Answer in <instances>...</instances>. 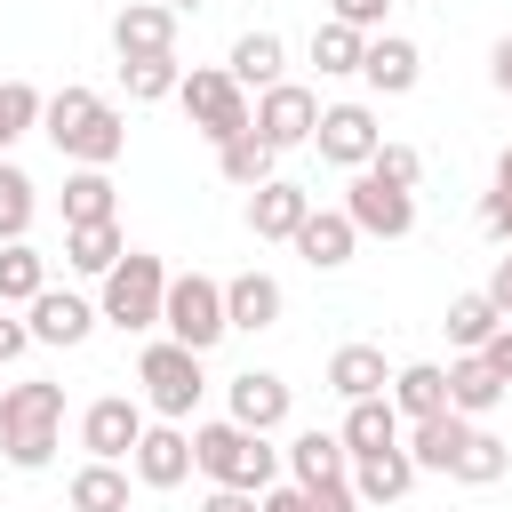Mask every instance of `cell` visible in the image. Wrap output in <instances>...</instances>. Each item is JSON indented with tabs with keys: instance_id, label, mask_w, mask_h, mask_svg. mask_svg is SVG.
I'll use <instances>...</instances> for the list:
<instances>
[{
	"instance_id": "24",
	"label": "cell",
	"mask_w": 512,
	"mask_h": 512,
	"mask_svg": "<svg viewBox=\"0 0 512 512\" xmlns=\"http://www.w3.org/2000/svg\"><path fill=\"white\" fill-rule=\"evenodd\" d=\"M464 440H472V424H464L456 408H448V416H424V424L408 432V464H416V472H456Z\"/></svg>"
},
{
	"instance_id": "40",
	"label": "cell",
	"mask_w": 512,
	"mask_h": 512,
	"mask_svg": "<svg viewBox=\"0 0 512 512\" xmlns=\"http://www.w3.org/2000/svg\"><path fill=\"white\" fill-rule=\"evenodd\" d=\"M256 512H320V496H312V488H296V480H288V488L272 480V488L256 496Z\"/></svg>"
},
{
	"instance_id": "35",
	"label": "cell",
	"mask_w": 512,
	"mask_h": 512,
	"mask_svg": "<svg viewBox=\"0 0 512 512\" xmlns=\"http://www.w3.org/2000/svg\"><path fill=\"white\" fill-rule=\"evenodd\" d=\"M32 208H40V192H32V176H24V168H8V160H0V248H8V240H24V232H32Z\"/></svg>"
},
{
	"instance_id": "30",
	"label": "cell",
	"mask_w": 512,
	"mask_h": 512,
	"mask_svg": "<svg viewBox=\"0 0 512 512\" xmlns=\"http://www.w3.org/2000/svg\"><path fill=\"white\" fill-rule=\"evenodd\" d=\"M72 224H112V176L104 168H72L64 176V232Z\"/></svg>"
},
{
	"instance_id": "21",
	"label": "cell",
	"mask_w": 512,
	"mask_h": 512,
	"mask_svg": "<svg viewBox=\"0 0 512 512\" xmlns=\"http://www.w3.org/2000/svg\"><path fill=\"white\" fill-rule=\"evenodd\" d=\"M280 304H288V296H280L272 272H240V280H224V328H248V336H256V328L280 320Z\"/></svg>"
},
{
	"instance_id": "32",
	"label": "cell",
	"mask_w": 512,
	"mask_h": 512,
	"mask_svg": "<svg viewBox=\"0 0 512 512\" xmlns=\"http://www.w3.org/2000/svg\"><path fill=\"white\" fill-rule=\"evenodd\" d=\"M64 504H72V512H128V472H120V464H80Z\"/></svg>"
},
{
	"instance_id": "9",
	"label": "cell",
	"mask_w": 512,
	"mask_h": 512,
	"mask_svg": "<svg viewBox=\"0 0 512 512\" xmlns=\"http://www.w3.org/2000/svg\"><path fill=\"white\" fill-rule=\"evenodd\" d=\"M344 216H352V232H376V240H408L416 232V192H400V184H384V176H352V192H344Z\"/></svg>"
},
{
	"instance_id": "11",
	"label": "cell",
	"mask_w": 512,
	"mask_h": 512,
	"mask_svg": "<svg viewBox=\"0 0 512 512\" xmlns=\"http://www.w3.org/2000/svg\"><path fill=\"white\" fill-rule=\"evenodd\" d=\"M136 440H144V408H136V400H120V392L88 400V416H80V448H88V464H120Z\"/></svg>"
},
{
	"instance_id": "12",
	"label": "cell",
	"mask_w": 512,
	"mask_h": 512,
	"mask_svg": "<svg viewBox=\"0 0 512 512\" xmlns=\"http://www.w3.org/2000/svg\"><path fill=\"white\" fill-rule=\"evenodd\" d=\"M128 464H136L144 488H184L192 480V432L184 424H144V440L128 448Z\"/></svg>"
},
{
	"instance_id": "42",
	"label": "cell",
	"mask_w": 512,
	"mask_h": 512,
	"mask_svg": "<svg viewBox=\"0 0 512 512\" xmlns=\"http://www.w3.org/2000/svg\"><path fill=\"white\" fill-rule=\"evenodd\" d=\"M480 360H488V368H496V376L512 384V320H504V328H496V336L480 344Z\"/></svg>"
},
{
	"instance_id": "44",
	"label": "cell",
	"mask_w": 512,
	"mask_h": 512,
	"mask_svg": "<svg viewBox=\"0 0 512 512\" xmlns=\"http://www.w3.org/2000/svg\"><path fill=\"white\" fill-rule=\"evenodd\" d=\"M488 80H496V88H504V96H512V32H504V40H496V48H488Z\"/></svg>"
},
{
	"instance_id": "15",
	"label": "cell",
	"mask_w": 512,
	"mask_h": 512,
	"mask_svg": "<svg viewBox=\"0 0 512 512\" xmlns=\"http://www.w3.org/2000/svg\"><path fill=\"white\" fill-rule=\"evenodd\" d=\"M24 312H32V320H24V328H32V344H64V352L96 328V304H88V296H64V288H40Z\"/></svg>"
},
{
	"instance_id": "33",
	"label": "cell",
	"mask_w": 512,
	"mask_h": 512,
	"mask_svg": "<svg viewBox=\"0 0 512 512\" xmlns=\"http://www.w3.org/2000/svg\"><path fill=\"white\" fill-rule=\"evenodd\" d=\"M504 472H512V440H496V432H480V424H472V440H464V456H456V472H448V480L488 488V480H504Z\"/></svg>"
},
{
	"instance_id": "17",
	"label": "cell",
	"mask_w": 512,
	"mask_h": 512,
	"mask_svg": "<svg viewBox=\"0 0 512 512\" xmlns=\"http://www.w3.org/2000/svg\"><path fill=\"white\" fill-rule=\"evenodd\" d=\"M352 248H360V232H352V216H344V208H312V216L296 224V256H304L312 272L352 264Z\"/></svg>"
},
{
	"instance_id": "18",
	"label": "cell",
	"mask_w": 512,
	"mask_h": 512,
	"mask_svg": "<svg viewBox=\"0 0 512 512\" xmlns=\"http://www.w3.org/2000/svg\"><path fill=\"white\" fill-rule=\"evenodd\" d=\"M232 424H240V432H280V424H288V384H280L272 368L232 376Z\"/></svg>"
},
{
	"instance_id": "3",
	"label": "cell",
	"mask_w": 512,
	"mask_h": 512,
	"mask_svg": "<svg viewBox=\"0 0 512 512\" xmlns=\"http://www.w3.org/2000/svg\"><path fill=\"white\" fill-rule=\"evenodd\" d=\"M192 472H208L216 488H248V496H264L272 472H280V448H272L264 432H240V424L224 416V424H200V432H192Z\"/></svg>"
},
{
	"instance_id": "47",
	"label": "cell",
	"mask_w": 512,
	"mask_h": 512,
	"mask_svg": "<svg viewBox=\"0 0 512 512\" xmlns=\"http://www.w3.org/2000/svg\"><path fill=\"white\" fill-rule=\"evenodd\" d=\"M496 184H504V192H512V144H504V160H496Z\"/></svg>"
},
{
	"instance_id": "4",
	"label": "cell",
	"mask_w": 512,
	"mask_h": 512,
	"mask_svg": "<svg viewBox=\"0 0 512 512\" xmlns=\"http://www.w3.org/2000/svg\"><path fill=\"white\" fill-rule=\"evenodd\" d=\"M160 296H168V264L144 256V248H128V256L104 272V304H96V320H112L120 336H144V328H160Z\"/></svg>"
},
{
	"instance_id": "28",
	"label": "cell",
	"mask_w": 512,
	"mask_h": 512,
	"mask_svg": "<svg viewBox=\"0 0 512 512\" xmlns=\"http://www.w3.org/2000/svg\"><path fill=\"white\" fill-rule=\"evenodd\" d=\"M280 56H288V48H280V32H240V40H232V64H224V72H232L240 88H256V96H264V88L280 80Z\"/></svg>"
},
{
	"instance_id": "43",
	"label": "cell",
	"mask_w": 512,
	"mask_h": 512,
	"mask_svg": "<svg viewBox=\"0 0 512 512\" xmlns=\"http://www.w3.org/2000/svg\"><path fill=\"white\" fill-rule=\"evenodd\" d=\"M480 296H488V304H496V312H504V320H512V256H504V264H496V272H488V288H480Z\"/></svg>"
},
{
	"instance_id": "39",
	"label": "cell",
	"mask_w": 512,
	"mask_h": 512,
	"mask_svg": "<svg viewBox=\"0 0 512 512\" xmlns=\"http://www.w3.org/2000/svg\"><path fill=\"white\" fill-rule=\"evenodd\" d=\"M368 176H384V184H400V192H416V176H424V152H416V144H376V160H368Z\"/></svg>"
},
{
	"instance_id": "37",
	"label": "cell",
	"mask_w": 512,
	"mask_h": 512,
	"mask_svg": "<svg viewBox=\"0 0 512 512\" xmlns=\"http://www.w3.org/2000/svg\"><path fill=\"white\" fill-rule=\"evenodd\" d=\"M120 80H128L136 104H160V96H176L184 64H176V56H136V64H120Z\"/></svg>"
},
{
	"instance_id": "27",
	"label": "cell",
	"mask_w": 512,
	"mask_h": 512,
	"mask_svg": "<svg viewBox=\"0 0 512 512\" xmlns=\"http://www.w3.org/2000/svg\"><path fill=\"white\" fill-rule=\"evenodd\" d=\"M120 256H128L120 224H72V232H64V264H72V272H88V280H104Z\"/></svg>"
},
{
	"instance_id": "25",
	"label": "cell",
	"mask_w": 512,
	"mask_h": 512,
	"mask_svg": "<svg viewBox=\"0 0 512 512\" xmlns=\"http://www.w3.org/2000/svg\"><path fill=\"white\" fill-rule=\"evenodd\" d=\"M288 472H296V488H328V480H344V472H352V456H344V440H336V432H320V424H312V432H296V440H288Z\"/></svg>"
},
{
	"instance_id": "6",
	"label": "cell",
	"mask_w": 512,
	"mask_h": 512,
	"mask_svg": "<svg viewBox=\"0 0 512 512\" xmlns=\"http://www.w3.org/2000/svg\"><path fill=\"white\" fill-rule=\"evenodd\" d=\"M176 96H184V112H192V128L208 136V144H232L240 128H248V88L232 80V72H216V64H192L184 80H176Z\"/></svg>"
},
{
	"instance_id": "22",
	"label": "cell",
	"mask_w": 512,
	"mask_h": 512,
	"mask_svg": "<svg viewBox=\"0 0 512 512\" xmlns=\"http://www.w3.org/2000/svg\"><path fill=\"white\" fill-rule=\"evenodd\" d=\"M384 384H392V368H384L376 344H336V352H328V392H336V400H376Z\"/></svg>"
},
{
	"instance_id": "8",
	"label": "cell",
	"mask_w": 512,
	"mask_h": 512,
	"mask_svg": "<svg viewBox=\"0 0 512 512\" xmlns=\"http://www.w3.org/2000/svg\"><path fill=\"white\" fill-rule=\"evenodd\" d=\"M248 128H256L272 152H296V144H312V128H320V96L296 88V80H272V88L256 96V112H248Z\"/></svg>"
},
{
	"instance_id": "45",
	"label": "cell",
	"mask_w": 512,
	"mask_h": 512,
	"mask_svg": "<svg viewBox=\"0 0 512 512\" xmlns=\"http://www.w3.org/2000/svg\"><path fill=\"white\" fill-rule=\"evenodd\" d=\"M200 512H256V496H248V488H208Z\"/></svg>"
},
{
	"instance_id": "41",
	"label": "cell",
	"mask_w": 512,
	"mask_h": 512,
	"mask_svg": "<svg viewBox=\"0 0 512 512\" xmlns=\"http://www.w3.org/2000/svg\"><path fill=\"white\" fill-rule=\"evenodd\" d=\"M328 8H336V24H352V32H376L392 0H328Z\"/></svg>"
},
{
	"instance_id": "5",
	"label": "cell",
	"mask_w": 512,
	"mask_h": 512,
	"mask_svg": "<svg viewBox=\"0 0 512 512\" xmlns=\"http://www.w3.org/2000/svg\"><path fill=\"white\" fill-rule=\"evenodd\" d=\"M160 328H168V344H184V352L224 344V336H232V328H224V280H208V272H168Z\"/></svg>"
},
{
	"instance_id": "2",
	"label": "cell",
	"mask_w": 512,
	"mask_h": 512,
	"mask_svg": "<svg viewBox=\"0 0 512 512\" xmlns=\"http://www.w3.org/2000/svg\"><path fill=\"white\" fill-rule=\"evenodd\" d=\"M56 424H64V384H8L0 392V448L16 472H48L56 456Z\"/></svg>"
},
{
	"instance_id": "16",
	"label": "cell",
	"mask_w": 512,
	"mask_h": 512,
	"mask_svg": "<svg viewBox=\"0 0 512 512\" xmlns=\"http://www.w3.org/2000/svg\"><path fill=\"white\" fill-rule=\"evenodd\" d=\"M416 72H424V56H416V40H400V32H376V40L360 48V80H368L376 96H408Z\"/></svg>"
},
{
	"instance_id": "23",
	"label": "cell",
	"mask_w": 512,
	"mask_h": 512,
	"mask_svg": "<svg viewBox=\"0 0 512 512\" xmlns=\"http://www.w3.org/2000/svg\"><path fill=\"white\" fill-rule=\"evenodd\" d=\"M344 456H376V448H400V408L376 392V400H344Z\"/></svg>"
},
{
	"instance_id": "38",
	"label": "cell",
	"mask_w": 512,
	"mask_h": 512,
	"mask_svg": "<svg viewBox=\"0 0 512 512\" xmlns=\"http://www.w3.org/2000/svg\"><path fill=\"white\" fill-rule=\"evenodd\" d=\"M24 128H40V88H32V80H0V152H8Z\"/></svg>"
},
{
	"instance_id": "10",
	"label": "cell",
	"mask_w": 512,
	"mask_h": 512,
	"mask_svg": "<svg viewBox=\"0 0 512 512\" xmlns=\"http://www.w3.org/2000/svg\"><path fill=\"white\" fill-rule=\"evenodd\" d=\"M312 144H320V160H328V168H368V160H376V144H384V128H376V112H368V104H320Z\"/></svg>"
},
{
	"instance_id": "14",
	"label": "cell",
	"mask_w": 512,
	"mask_h": 512,
	"mask_svg": "<svg viewBox=\"0 0 512 512\" xmlns=\"http://www.w3.org/2000/svg\"><path fill=\"white\" fill-rule=\"evenodd\" d=\"M304 216H312V192L288 184V176H272V184L248 192V232H256V240H296Z\"/></svg>"
},
{
	"instance_id": "7",
	"label": "cell",
	"mask_w": 512,
	"mask_h": 512,
	"mask_svg": "<svg viewBox=\"0 0 512 512\" xmlns=\"http://www.w3.org/2000/svg\"><path fill=\"white\" fill-rule=\"evenodd\" d=\"M136 384H144V400L160 408V424H184L192 408H200V352H184V344H144V360H136Z\"/></svg>"
},
{
	"instance_id": "20",
	"label": "cell",
	"mask_w": 512,
	"mask_h": 512,
	"mask_svg": "<svg viewBox=\"0 0 512 512\" xmlns=\"http://www.w3.org/2000/svg\"><path fill=\"white\" fill-rule=\"evenodd\" d=\"M352 496L360 504H400L408 488H416V464H408V448H376V456H352Z\"/></svg>"
},
{
	"instance_id": "46",
	"label": "cell",
	"mask_w": 512,
	"mask_h": 512,
	"mask_svg": "<svg viewBox=\"0 0 512 512\" xmlns=\"http://www.w3.org/2000/svg\"><path fill=\"white\" fill-rule=\"evenodd\" d=\"M24 344H32V328H24V320H0V368H8Z\"/></svg>"
},
{
	"instance_id": "1",
	"label": "cell",
	"mask_w": 512,
	"mask_h": 512,
	"mask_svg": "<svg viewBox=\"0 0 512 512\" xmlns=\"http://www.w3.org/2000/svg\"><path fill=\"white\" fill-rule=\"evenodd\" d=\"M40 136L80 168H112L120 144H128V120L96 88H56V96H40Z\"/></svg>"
},
{
	"instance_id": "19",
	"label": "cell",
	"mask_w": 512,
	"mask_h": 512,
	"mask_svg": "<svg viewBox=\"0 0 512 512\" xmlns=\"http://www.w3.org/2000/svg\"><path fill=\"white\" fill-rule=\"evenodd\" d=\"M384 400H392L408 424H424V416H448V368H432V360H408V368H392Z\"/></svg>"
},
{
	"instance_id": "36",
	"label": "cell",
	"mask_w": 512,
	"mask_h": 512,
	"mask_svg": "<svg viewBox=\"0 0 512 512\" xmlns=\"http://www.w3.org/2000/svg\"><path fill=\"white\" fill-rule=\"evenodd\" d=\"M360 48H368V32H352V24H336V16L312 32V64H320V72H360Z\"/></svg>"
},
{
	"instance_id": "31",
	"label": "cell",
	"mask_w": 512,
	"mask_h": 512,
	"mask_svg": "<svg viewBox=\"0 0 512 512\" xmlns=\"http://www.w3.org/2000/svg\"><path fill=\"white\" fill-rule=\"evenodd\" d=\"M40 288H48V256L32 240H8L0 248V304H32Z\"/></svg>"
},
{
	"instance_id": "49",
	"label": "cell",
	"mask_w": 512,
	"mask_h": 512,
	"mask_svg": "<svg viewBox=\"0 0 512 512\" xmlns=\"http://www.w3.org/2000/svg\"><path fill=\"white\" fill-rule=\"evenodd\" d=\"M56 512H72V504H56Z\"/></svg>"
},
{
	"instance_id": "29",
	"label": "cell",
	"mask_w": 512,
	"mask_h": 512,
	"mask_svg": "<svg viewBox=\"0 0 512 512\" xmlns=\"http://www.w3.org/2000/svg\"><path fill=\"white\" fill-rule=\"evenodd\" d=\"M272 144L256 136V128H240L232 144H216V168H224V184H240V192H256V184H272Z\"/></svg>"
},
{
	"instance_id": "34",
	"label": "cell",
	"mask_w": 512,
	"mask_h": 512,
	"mask_svg": "<svg viewBox=\"0 0 512 512\" xmlns=\"http://www.w3.org/2000/svg\"><path fill=\"white\" fill-rule=\"evenodd\" d=\"M496 328H504V312H496V304H488L480 288L448 304V344H456V352H480V344H488Z\"/></svg>"
},
{
	"instance_id": "13",
	"label": "cell",
	"mask_w": 512,
	"mask_h": 512,
	"mask_svg": "<svg viewBox=\"0 0 512 512\" xmlns=\"http://www.w3.org/2000/svg\"><path fill=\"white\" fill-rule=\"evenodd\" d=\"M112 48H120V64H136V56H176V16H168L160 0H128V8L112 16Z\"/></svg>"
},
{
	"instance_id": "48",
	"label": "cell",
	"mask_w": 512,
	"mask_h": 512,
	"mask_svg": "<svg viewBox=\"0 0 512 512\" xmlns=\"http://www.w3.org/2000/svg\"><path fill=\"white\" fill-rule=\"evenodd\" d=\"M160 8H168V16H192V8H208V0H160Z\"/></svg>"
},
{
	"instance_id": "26",
	"label": "cell",
	"mask_w": 512,
	"mask_h": 512,
	"mask_svg": "<svg viewBox=\"0 0 512 512\" xmlns=\"http://www.w3.org/2000/svg\"><path fill=\"white\" fill-rule=\"evenodd\" d=\"M496 400H504V376H496V368H488L480 352H464V360L448 368V408H456V416L472 424V416H488Z\"/></svg>"
}]
</instances>
